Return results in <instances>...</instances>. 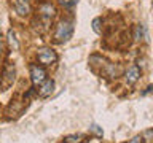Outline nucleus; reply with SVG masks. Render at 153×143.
I'll use <instances>...</instances> for the list:
<instances>
[{
    "label": "nucleus",
    "mask_w": 153,
    "mask_h": 143,
    "mask_svg": "<svg viewBox=\"0 0 153 143\" xmlns=\"http://www.w3.org/2000/svg\"><path fill=\"white\" fill-rule=\"evenodd\" d=\"M89 129H91V132H94L97 137H102V129H100L99 126H96V124H93V126H91Z\"/></svg>",
    "instance_id": "nucleus-13"
},
{
    "label": "nucleus",
    "mask_w": 153,
    "mask_h": 143,
    "mask_svg": "<svg viewBox=\"0 0 153 143\" xmlns=\"http://www.w3.org/2000/svg\"><path fill=\"white\" fill-rule=\"evenodd\" d=\"M14 10L19 16H27L30 13V5L29 0H14Z\"/></svg>",
    "instance_id": "nucleus-4"
},
{
    "label": "nucleus",
    "mask_w": 153,
    "mask_h": 143,
    "mask_svg": "<svg viewBox=\"0 0 153 143\" xmlns=\"http://www.w3.org/2000/svg\"><path fill=\"white\" fill-rule=\"evenodd\" d=\"M72 32H74L72 24L67 22V21H62V22H59V24L56 26L54 37H56V40L59 41V43H64V41H67V40L72 37Z\"/></svg>",
    "instance_id": "nucleus-1"
},
{
    "label": "nucleus",
    "mask_w": 153,
    "mask_h": 143,
    "mask_svg": "<svg viewBox=\"0 0 153 143\" xmlns=\"http://www.w3.org/2000/svg\"><path fill=\"white\" fill-rule=\"evenodd\" d=\"M7 40H8V45H10V48H11V49H14V51L19 49V43H18L16 35H14V32H13V30H8Z\"/></svg>",
    "instance_id": "nucleus-9"
},
{
    "label": "nucleus",
    "mask_w": 153,
    "mask_h": 143,
    "mask_svg": "<svg viewBox=\"0 0 153 143\" xmlns=\"http://www.w3.org/2000/svg\"><path fill=\"white\" fill-rule=\"evenodd\" d=\"M139 76H140V70H139V67L137 65H132V67H129L128 72H126V83L128 84H134L136 81L139 80Z\"/></svg>",
    "instance_id": "nucleus-6"
},
{
    "label": "nucleus",
    "mask_w": 153,
    "mask_h": 143,
    "mask_svg": "<svg viewBox=\"0 0 153 143\" xmlns=\"http://www.w3.org/2000/svg\"><path fill=\"white\" fill-rule=\"evenodd\" d=\"M37 57H38V60L45 65H51L57 60V54L51 49V48H42V49H38Z\"/></svg>",
    "instance_id": "nucleus-2"
},
{
    "label": "nucleus",
    "mask_w": 153,
    "mask_h": 143,
    "mask_svg": "<svg viewBox=\"0 0 153 143\" xmlns=\"http://www.w3.org/2000/svg\"><path fill=\"white\" fill-rule=\"evenodd\" d=\"M100 22H102V19H100V18H96L93 21V30L96 33H100Z\"/></svg>",
    "instance_id": "nucleus-12"
},
{
    "label": "nucleus",
    "mask_w": 153,
    "mask_h": 143,
    "mask_svg": "<svg viewBox=\"0 0 153 143\" xmlns=\"http://www.w3.org/2000/svg\"><path fill=\"white\" fill-rule=\"evenodd\" d=\"M54 14H56V8L53 7L51 3H43L42 7H40V16L45 19L46 22L50 21V19L54 16Z\"/></svg>",
    "instance_id": "nucleus-5"
},
{
    "label": "nucleus",
    "mask_w": 153,
    "mask_h": 143,
    "mask_svg": "<svg viewBox=\"0 0 153 143\" xmlns=\"http://www.w3.org/2000/svg\"><path fill=\"white\" fill-rule=\"evenodd\" d=\"M54 91V81L53 80H46L43 86L40 89H38V94H40V97H48V95H51V92Z\"/></svg>",
    "instance_id": "nucleus-8"
},
{
    "label": "nucleus",
    "mask_w": 153,
    "mask_h": 143,
    "mask_svg": "<svg viewBox=\"0 0 153 143\" xmlns=\"http://www.w3.org/2000/svg\"><path fill=\"white\" fill-rule=\"evenodd\" d=\"M81 142V135H67L65 137V140H64V143H80Z\"/></svg>",
    "instance_id": "nucleus-10"
},
{
    "label": "nucleus",
    "mask_w": 153,
    "mask_h": 143,
    "mask_svg": "<svg viewBox=\"0 0 153 143\" xmlns=\"http://www.w3.org/2000/svg\"><path fill=\"white\" fill-rule=\"evenodd\" d=\"M131 143H142V137H140V135H136V137L131 140Z\"/></svg>",
    "instance_id": "nucleus-15"
},
{
    "label": "nucleus",
    "mask_w": 153,
    "mask_h": 143,
    "mask_svg": "<svg viewBox=\"0 0 153 143\" xmlns=\"http://www.w3.org/2000/svg\"><path fill=\"white\" fill-rule=\"evenodd\" d=\"M30 78L33 84H43L46 81V72L38 65H30Z\"/></svg>",
    "instance_id": "nucleus-3"
},
{
    "label": "nucleus",
    "mask_w": 153,
    "mask_h": 143,
    "mask_svg": "<svg viewBox=\"0 0 153 143\" xmlns=\"http://www.w3.org/2000/svg\"><path fill=\"white\" fill-rule=\"evenodd\" d=\"M14 75H16V70H14L13 65H10V67L5 69V73H3V88H8L10 84H13Z\"/></svg>",
    "instance_id": "nucleus-7"
},
{
    "label": "nucleus",
    "mask_w": 153,
    "mask_h": 143,
    "mask_svg": "<svg viewBox=\"0 0 153 143\" xmlns=\"http://www.w3.org/2000/svg\"><path fill=\"white\" fill-rule=\"evenodd\" d=\"M61 5H64V7H70V5L75 3V0H59Z\"/></svg>",
    "instance_id": "nucleus-14"
},
{
    "label": "nucleus",
    "mask_w": 153,
    "mask_h": 143,
    "mask_svg": "<svg viewBox=\"0 0 153 143\" xmlns=\"http://www.w3.org/2000/svg\"><path fill=\"white\" fill-rule=\"evenodd\" d=\"M134 38L139 41V40H143V27L142 24H139V26L136 27V33H134Z\"/></svg>",
    "instance_id": "nucleus-11"
}]
</instances>
